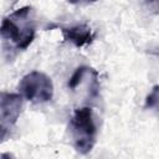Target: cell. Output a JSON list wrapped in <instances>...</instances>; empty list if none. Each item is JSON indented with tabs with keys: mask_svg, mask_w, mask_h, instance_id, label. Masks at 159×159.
<instances>
[{
	"mask_svg": "<svg viewBox=\"0 0 159 159\" xmlns=\"http://www.w3.org/2000/svg\"><path fill=\"white\" fill-rule=\"evenodd\" d=\"M32 7L22 6L4 17L1 22V37L11 41L16 48L26 50L34 41L36 35V26L32 17Z\"/></svg>",
	"mask_w": 159,
	"mask_h": 159,
	"instance_id": "6da1fadb",
	"label": "cell"
},
{
	"mask_svg": "<svg viewBox=\"0 0 159 159\" xmlns=\"http://www.w3.org/2000/svg\"><path fill=\"white\" fill-rule=\"evenodd\" d=\"M70 130L73 147L78 153L87 154L93 149L97 139V125L91 107L75 109L70 120Z\"/></svg>",
	"mask_w": 159,
	"mask_h": 159,
	"instance_id": "7a4b0ae2",
	"label": "cell"
},
{
	"mask_svg": "<svg viewBox=\"0 0 159 159\" xmlns=\"http://www.w3.org/2000/svg\"><path fill=\"white\" fill-rule=\"evenodd\" d=\"M20 94L32 103H46L53 97V83L51 78L40 71H31L19 82Z\"/></svg>",
	"mask_w": 159,
	"mask_h": 159,
	"instance_id": "3957f363",
	"label": "cell"
},
{
	"mask_svg": "<svg viewBox=\"0 0 159 159\" xmlns=\"http://www.w3.org/2000/svg\"><path fill=\"white\" fill-rule=\"evenodd\" d=\"M22 109V96L19 93L1 92L0 94V138L5 139L17 123Z\"/></svg>",
	"mask_w": 159,
	"mask_h": 159,
	"instance_id": "277c9868",
	"label": "cell"
},
{
	"mask_svg": "<svg viewBox=\"0 0 159 159\" xmlns=\"http://www.w3.org/2000/svg\"><path fill=\"white\" fill-rule=\"evenodd\" d=\"M63 40L71 42L76 47H83L86 45L92 43L96 37V34L87 24H77L68 27H60Z\"/></svg>",
	"mask_w": 159,
	"mask_h": 159,
	"instance_id": "5b68a950",
	"label": "cell"
},
{
	"mask_svg": "<svg viewBox=\"0 0 159 159\" xmlns=\"http://www.w3.org/2000/svg\"><path fill=\"white\" fill-rule=\"evenodd\" d=\"M91 70H92V67H88V66H80V67H77L76 71L72 73V76L68 80V83H67L68 88L72 89V91L78 88L82 84V82L84 81L86 76L89 73Z\"/></svg>",
	"mask_w": 159,
	"mask_h": 159,
	"instance_id": "8992f818",
	"label": "cell"
},
{
	"mask_svg": "<svg viewBox=\"0 0 159 159\" xmlns=\"http://www.w3.org/2000/svg\"><path fill=\"white\" fill-rule=\"evenodd\" d=\"M158 104H159V84L154 86L152 92L147 96L144 107L145 108H154V107H158Z\"/></svg>",
	"mask_w": 159,
	"mask_h": 159,
	"instance_id": "52a82bcc",
	"label": "cell"
},
{
	"mask_svg": "<svg viewBox=\"0 0 159 159\" xmlns=\"http://www.w3.org/2000/svg\"><path fill=\"white\" fill-rule=\"evenodd\" d=\"M147 9L153 14H159V0H144Z\"/></svg>",
	"mask_w": 159,
	"mask_h": 159,
	"instance_id": "ba28073f",
	"label": "cell"
},
{
	"mask_svg": "<svg viewBox=\"0 0 159 159\" xmlns=\"http://www.w3.org/2000/svg\"><path fill=\"white\" fill-rule=\"evenodd\" d=\"M68 2H71V4H77V2H80V1H82V0H67ZM84 1H88V2H93V1H96V0H84Z\"/></svg>",
	"mask_w": 159,
	"mask_h": 159,
	"instance_id": "9c48e42d",
	"label": "cell"
}]
</instances>
